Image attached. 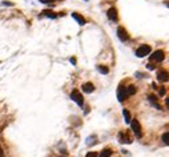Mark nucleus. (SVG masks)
Masks as SVG:
<instances>
[{
	"label": "nucleus",
	"instance_id": "f257e3e1",
	"mask_svg": "<svg viewBox=\"0 0 169 157\" xmlns=\"http://www.w3.org/2000/svg\"><path fill=\"white\" fill-rule=\"evenodd\" d=\"M71 99H72V100L77 104L79 107H83V105H84V97H83V94L80 93L77 89L72 91V93H71Z\"/></svg>",
	"mask_w": 169,
	"mask_h": 157
},
{
	"label": "nucleus",
	"instance_id": "f03ea898",
	"mask_svg": "<svg viewBox=\"0 0 169 157\" xmlns=\"http://www.w3.org/2000/svg\"><path fill=\"white\" fill-rule=\"evenodd\" d=\"M149 53H150V45H147V44L140 45L137 48V51H136V56L137 57H145Z\"/></svg>",
	"mask_w": 169,
	"mask_h": 157
},
{
	"label": "nucleus",
	"instance_id": "7ed1b4c3",
	"mask_svg": "<svg viewBox=\"0 0 169 157\" xmlns=\"http://www.w3.org/2000/svg\"><path fill=\"white\" fill-rule=\"evenodd\" d=\"M131 128H132V131H133V133H135L136 137L140 138L141 136H143V132H141V125H140V123H138L137 120H132V121H131Z\"/></svg>",
	"mask_w": 169,
	"mask_h": 157
},
{
	"label": "nucleus",
	"instance_id": "20e7f679",
	"mask_svg": "<svg viewBox=\"0 0 169 157\" xmlns=\"http://www.w3.org/2000/svg\"><path fill=\"white\" fill-rule=\"evenodd\" d=\"M128 96L129 94H128V92H127L125 87H124V85H119V88H117V99H119V101H124Z\"/></svg>",
	"mask_w": 169,
	"mask_h": 157
},
{
	"label": "nucleus",
	"instance_id": "39448f33",
	"mask_svg": "<svg viewBox=\"0 0 169 157\" xmlns=\"http://www.w3.org/2000/svg\"><path fill=\"white\" fill-rule=\"evenodd\" d=\"M164 56H165V53H164V51H156V52H153L152 53V56H150V61H159V63H161L164 60Z\"/></svg>",
	"mask_w": 169,
	"mask_h": 157
},
{
	"label": "nucleus",
	"instance_id": "423d86ee",
	"mask_svg": "<svg viewBox=\"0 0 169 157\" xmlns=\"http://www.w3.org/2000/svg\"><path fill=\"white\" fill-rule=\"evenodd\" d=\"M117 36H119V39L121 41H127L129 39L128 32L125 31V28H122V27H119V28H117Z\"/></svg>",
	"mask_w": 169,
	"mask_h": 157
},
{
	"label": "nucleus",
	"instance_id": "0eeeda50",
	"mask_svg": "<svg viewBox=\"0 0 169 157\" xmlns=\"http://www.w3.org/2000/svg\"><path fill=\"white\" fill-rule=\"evenodd\" d=\"M157 80L161 83H166L169 80V73L166 72V71H164V69L159 71V72H157Z\"/></svg>",
	"mask_w": 169,
	"mask_h": 157
},
{
	"label": "nucleus",
	"instance_id": "6e6552de",
	"mask_svg": "<svg viewBox=\"0 0 169 157\" xmlns=\"http://www.w3.org/2000/svg\"><path fill=\"white\" fill-rule=\"evenodd\" d=\"M106 16H108V19L112 20V22H116L117 20V11L115 7H112V8H109L108 10V12H106Z\"/></svg>",
	"mask_w": 169,
	"mask_h": 157
},
{
	"label": "nucleus",
	"instance_id": "1a4fd4ad",
	"mask_svg": "<svg viewBox=\"0 0 169 157\" xmlns=\"http://www.w3.org/2000/svg\"><path fill=\"white\" fill-rule=\"evenodd\" d=\"M81 89L85 92V93H92L95 91V85L92 83H84L81 85Z\"/></svg>",
	"mask_w": 169,
	"mask_h": 157
},
{
	"label": "nucleus",
	"instance_id": "9d476101",
	"mask_svg": "<svg viewBox=\"0 0 169 157\" xmlns=\"http://www.w3.org/2000/svg\"><path fill=\"white\" fill-rule=\"evenodd\" d=\"M119 140H120V142H122V144H131V142H132L131 137L127 136V133H124V132L119 133Z\"/></svg>",
	"mask_w": 169,
	"mask_h": 157
},
{
	"label": "nucleus",
	"instance_id": "9b49d317",
	"mask_svg": "<svg viewBox=\"0 0 169 157\" xmlns=\"http://www.w3.org/2000/svg\"><path fill=\"white\" fill-rule=\"evenodd\" d=\"M148 100H149V103L152 104V105H153L156 109H161V107H160L159 104H157V97L154 96V94H149V96H148Z\"/></svg>",
	"mask_w": 169,
	"mask_h": 157
},
{
	"label": "nucleus",
	"instance_id": "f8f14e48",
	"mask_svg": "<svg viewBox=\"0 0 169 157\" xmlns=\"http://www.w3.org/2000/svg\"><path fill=\"white\" fill-rule=\"evenodd\" d=\"M72 17H73V19H75L80 25H84L85 23H87V20H85L81 15H79V13H72Z\"/></svg>",
	"mask_w": 169,
	"mask_h": 157
},
{
	"label": "nucleus",
	"instance_id": "ddd939ff",
	"mask_svg": "<svg viewBox=\"0 0 169 157\" xmlns=\"http://www.w3.org/2000/svg\"><path fill=\"white\" fill-rule=\"evenodd\" d=\"M122 115H124V119H125V123L127 124H129L132 121L131 120V113H129V110L128 109H124L122 110Z\"/></svg>",
	"mask_w": 169,
	"mask_h": 157
},
{
	"label": "nucleus",
	"instance_id": "4468645a",
	"mask_svg": "<svg viewBox=\"0 0 169 157\" xmlns=\"http://www.w3.org/2000/svg\"><path fill=\"white\" fill-rule=\"evenodd\" d=\"M111 154H112V149L105 148V149H104V151L100 153V157H111Z\"/></svg>",
	"mask_w": 169,
	"mask_h": 157
},
{
	"label": "nucleus",
	"instance_id": "2eb2a0df",
	"mask_svg": "<svg viewBox=\"0 0 169 157\" xmlns=\"http://www.w3.org/2000/svg\"><path fill=\"white\" fill-rule=\"evenodd\" d=\"M97 71L100 73H103V75H108V72H109V69L104 65H97Z\"/></svg>",
	"mask_w": 169,
	"mask_h": 157
},
{
	"label": "nucleus",
	"instance_id": "dca6fc26",
	"mask_svg": "<svg viewBox=\"0 0 169 157\" xmlns=\"http://www.w3.org/2000/svg\"><path fill=\"white\" fill-rule=\"evenodd\" d=\"M127 92H128L129 96H131V94H135L136 93V87L135 85H129L128 88H127Z\"/></svg>",
	"mask_w": 169,
	"mask_h": 157
},
{
	"label": "nucleus",
	"instance_id": "f3484780",
	"mask_svg": "<svg viewBox=\"0 0 169 157\" xmlns=\"http://www.w3.org/2000/svg\"><path fill=\"white\" fill-rule=\"evenodd\" d=\"M43 13H44V15H45V16H48V17H51V19H56V15H55V13H53L52 12V11H43Z\"/></svg>",
	"mask_w": 169,
	"mask_h": 157
},
{
	"label": "nucleus",
	"instance_id": "a211bd4d",
	"mask_svg": "<svg viewBox=\"0 0 169 157\" xmlns=\"http://www.w3.org/2000/svg\"><path fill=\"white\" fill-rule=\"evenodd\" d=\"M163 141L165 145H169V132H165L163 135Z\"/></svg>",
	"mask_w": 169,
	"mask_h": 157
},
{
	"label": "nucleus",
	"instance_id": "6ab92c4d",
	"mask_svg": "<svg viewBox=\"0 0 169 157\" xmlns=\"http://www.w3.org/2000/svg\"><path fill=\"white\" fill-rule=\"evenodd\" d=\"M55 0H40V3H44V4H52Z\"/></svg>",
	"mask_w": 169,
	"mask_h": 157
},
{
	"label": "nucleus",
	"instance_id": "aec40b11",
	"mask_svg": "<svg viewBox=\"0 0 169 157\" xmlns=\"http://www.w3.org/2000/svg\"><path fill=\"white\" fill-rule=\"evenodd\" d=\"M159 94H160V96H164V94H165V88L161 87V88L159 89Z\"/></svg>",
	"mask_w": 169,
	"mask_h": 157
},
{
	"label": "nucleus",
	"instance_id": "412c9836",
	"mask_svg": "<svg viewBox=\"0 0 169 157\" xmlns=\"http://www.w3.org/2000/svg\"><path fill=\"white\" fill-rule=\"evenodd\" d=\"M87 157H97V153L96 152H89V153L87 154Z\"/></svg>",
	"mask_w": 169,
	"mask_h": 157
},
{
	"label": "nucleus",
	"instance_id": "4be33fe9",
	"mask_svg": "<svg viewBox=\"0 0 169 157\" xmlns=\"http://www.w3.org/2000/svg\"><path fill=\"white\" fill-rule=\"evenodd\" d=\"M148 69H150V71H152V69H154V65H153V64H148Z\"/></svg>",
	"mask_w": 169,
	"mask_h": 157
},
{
	"label": "nucleus",
	"instance_id": "5701e85b",
	"mask_svg": "<svg viewBox=\"0 0 169 157\" xmlns=\"http://www.w3.org/2000/svg\"><path fill=\"white\" fill-rule=\"evenodd\" d=\"M3 4L4 6H13L12 3H10V1H3Z\"/></svg>",
	"mask_w": 169,
	"mask_h": 157
},
{
	"label": "nucleus",
	"instance_id": "b1692460",
	"mask_svg": "<svg viewBox=\"0 0 169 157\" xmlns=\"http://www.w3.org/2000/svg\"><path fill=\"white\" fill-rule=\"evenodd\" d=\"M165 104H166V107H168V109H169V97L165 100Z\"/></svg>",
	"mask_w": 169,
	"mask_h": 157
},
{
	"label": "nucleus",
	"instance_id": "393cba45",
	"mask_svg": "<svg viewBox=\"0 0 169 157\" xmlns=\"http://www.w3.org/2000/svg\"><path fill=\"white\" fill-rule=\"evenodd\" d=\"M0 157H4V153H3V149L0 148Z\"/></svg>",
	"mask_w": 169,
	"mask_h": 157
},
{
	"label": "nucleus",
	"instance_id": "a878e982",
	"mask_svg": "<svg viewBox=\"0 0 169 157\" xmlns=\"http://www.w3.org/2000/svg\"><path fill=\"white\" fill-rule=\"evenodd\" d=\"M166 7H169V1H166Z\"/></svg>",
	"mask_w": 169,
	"mask_h": 157
}]
</instances>
